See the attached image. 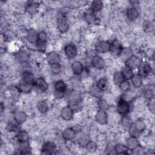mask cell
Here are the masks:
<instances>
[{
	"mask_svg": "<svg viewBox=\"0 0 155 155\" xmlns=\"http://www.w3.org/2000/svg\"><path fill=\"white\" fill-rule=\"evenodd\" d=\"M67 90V86L62 80L56 81L54 85V94L56 98L59 99L62 98Z\"/></svg>",
	"mask_w": 155,
	"mask_h": 155,
	"instance_id": "obj_1",
	"label": "cell"
},
{
	"mask_svg": "<svg viewBox=\"0 0 155 155\" xmlns=\"http://www.w3.org/2000/svg\"><path fill=\"white\" fill-rule=\"evenodd\" d=\"M131 105L129 102L123 98L120 99L116 105V110L119 114L122 116H127L130 111Z\"/></svg>",
	"mask_w": 155,
	"mask_h": 155,
	"instance_id": "obj_2",
	"label": "cell"
},
{
	"mask_svg": "<svg viewBox=\"0 0 155 155\" xmlns=\"http://www.w3.org/2000/svg\"><path fill=\"white\" fill-rule=\"evenodd\" d=\"M57 27L61 33H66L69 28V22L64 15L59 16L57 19Z\"/></svg>",
	"mask_w": 155,
	"mask_h": 155,
	"instance_id": "obj_3",
	"label": "cell"
},
{
	"mask_svg": "<svg viewBox=\"0 0 155 155\" xmlns=\"http://www.w3.org/2000/svg\"><path fill=\"white\" fill-rule=\"evenodd\" d=\"M64 52L67 58L73 59L78 55V48L73 44H68L64 47Z\"/></svg>",
	"mask_w": 155,
	"mask_h": 155,
	"instance_id": "obj_4",
	"label": "cell"
},
{
	"mask_svg": "<svg viewBox=\"0 0 155 155\" xmlns=\"http://www.w3.org/2000/svg\"><path fill=\"white\" fill-rule=\"evenodd\" d=\"M110 43L106 41H99L94 45V49L96 52L99 53H105L110 50Z\"/></svg>",
	"mask_w": 155,
	"mask_h": 155,
	"instance_id": "obj_5",
	"label": "cell"
},
{
	"mask_svg": "<svg viewBox=\"0 0 155 155\" xmlns=\"http://www.w3.org/2000/svg\"><path fill=\"white\" fill-rule=\"evenodd\" d=\"M141 63V59L138 56L133 54L127 61H125V65L133 70L137 68Z\"/></svg>",
	"mask_w": 155,
	"mask_h": 155,
	"instance_id": "obj_6",
	"label": "cell"
},
{
	"mask_svg": "<svg viewBox=\"0 0 155 155\" xmlns=\"http://www.w3.org/2000/svg\"><path fill=\"white\" fill-rule=\"evenodd\" d=\"M46 61L49 65H52L54 64H60L61 61V58L60 54L55 51H51L47 53L46 56Z\"/></svg>",
	"mask_w": 155,
	"mask_h": 155,
	"instance_id": "obj_7",
	"label": "cell"
},
{
	"mask_svg": "<svg viewBox=\"0 0 155 155\" xmlns=\"http://www.w3.org/2000/svg\"><path fill=\"white\" fill-rule=\"evenodd\" d=\"M138 68V74H139L142 78L146 77L149 75L152 71V68L150 64L147 62H142L139 66Z\"/></svg>",
	"mask_w": 155,
	"mask_h": 155,
	"instance_id": "obj_8",
	"label": "cell"
},
{
	"mask_svg": "<svg viewBox=\"0 0 155 155\" xmlns=\"http://www.w3.org/2000/svg\"><path fill=\"white\" fill-rule=\"evenodd\" d=\"M92 66L97 69V70H101L105 67V62L103 58H102L99 55H94L91 61Z\"/></svg>",
	"mask_w": 155,
	"mask_h": 155,
	"instance_id": "obj_9",
	"label": "cell"
},
{
	"mask_svg": "<svg viewBox=\"0 0 155 155\" xmlns=\"http://www.w3.org/2000/svg\"><path fill=\"white\" fill-rule=\"evenodd\" d=\"M15 57L17 61L19 63L27 62L30 59V54L25 50H20L15 53Z\"/></svg>",
	"mask_w": 155,
	"mask_h": 155,
	"instance_id": "obj_10",
	"label": "cell"
},
{
	"mask_svg": "<svg viewBox=\"0 0 155 155\" xmlns=\"http://www.w3.org/2000/svg\"><path fill=\"white\" fill-rule=\"evenodd\" d=\"M33 86L41 91H45L48 87L47 82L43 78H38L33 83Z\"/></svg>",
	"mask_w": 155,
	"mask_h": 155,
	"instance_id": "obj_11",
	"label": "cell"
},
{
	"mask_svg": "<svg viewBox=\"0 0 155 155\" xmlns=\"http://www.w3.org/2000/svg\"><path fill=\"white\" fill-rule=\"evenodd\" d=\"M74 110L70 105L63 107L61 111V116L65 120H70L73 116Z\"/></svg>",
	"mask_w": 155,
	"mask_h": 155,
	"instance_id": "obj_12",
	"label": "cell"
},
{
	"mask_svg": "<svg viewBox=\"0 0 155 155\" xmlns=\"http://www.w3.org/2000/svg\"><path fill=\"white\" fill-rule=\"evenodd\" d=\"M56 149V145L51 142H46L43 144L41 150V154H52Z\"/></svg>",
	"mask_w": 155,
	"mask_h": 155,
	"instance_id": "obj_13",
	"label": "cell"
},
{
	"mask_svg": "<svg viewBox=\"0 0 155 155\" xmlns=\"http://www.w3.org/2000/svg\"><path fill=\"white\" fill-rule=\"evenodd\" d=\"M96 121L101 125H105L108 122V114L105 110H99L95 116Z\"/></svg>",
	"mask_w": 155,
	"mask_h": 155,
	"instance_id": "obj_14",
	"label": "cell"
},
{
	"mask_svg": "<svg viewBox=\"0 0 155 155\" xmlns=\"http://www.w3.org/2000/svg\"><path fill=\"white\" fill-rule=\"evenodd\" d=\"M38 39V33L33 28H30L27 31L25 39L31 44H36Z\"/></svg>",
	"mask_w": 155,
	"mask_h": 155,
	"instance_id": "obj_15",
	"label": "cell"
},
{
	"mask_svg": "<svg viewBox=\"0 0 155 155\" xmlns=\"http://www.w3.org/2000/svg\"><path fill=\"white\" fill-rule=\"evenodd\" d=\"M16 139L20 143H26L30 139L29 134L27 131L25 130H19L16 134Z\"/></svg>",
	"mask_w": 155,
	"mask_h": 155,
	"instance_id": "obj_16",
	"label": "cell"
},
{
	"mask_svg": "<svg viewBox=\"0 0 155 155\" xmlns=\"http://www.w3.org/2000/svg\"><path fill=\"white\" fill-rule=\"evenodd\" d=\"M76 134V132L73 128H67L62 131V137L64 140L67 141H70L75 138Z\"/></svg>",
	"mask_w": 155,
	"mask_h": 155,
	"instance_id": "obj_17",
	"label": "cell"
},
{
	"mask_svg": "<svg viewBox=\"0 0 155 155\" xmlns=\"http://www.w3.org/2000/svg\"><path fill=\"white\" fill-rule=\"evenodd\" d=\"M139 15V11L135 7H130L126 10V16L130 21L136 19L138 18Z\"/></svg>",
	"mask_w": 155,
	"mask_h": 155,
	"instance_id": "obj_18",
	"label": "cell"
},
{
	"mask_svg": "<svg viewBox=\"0 0 155 155\" xmlns=\"http://www.w3.org/2000/svg\"><path fill=\"white\" fill-rule=\"evenodd\" d=\"M84 65L82 63L79 61H74L71 64V70L73 73L77 76L81 74L84 71Z\"/></svg>",
	"mask_w": 155,
	"mask_h": 155,
	"instance_id": "obj_19",
	"label": "cell"
},
{
	"mask_svg": "<svg viewBox=\"0 0 155 155\" xmlns=\"http://www.w3.org/2000/svg\"><path fill=\"white\" fill-rule=\"evenodd\" d=\"M13 119L16 123L21 125L26 121L27 115L24 111H17L13 114Z\"/></svg>",
	"mask_w": 155,
	"mask_h": 155,
	"instance_id": "obj_20",
	"label": "cell"
},
{
	"mask_svg": "<svg viewBox=\"0 0 155 155\" xmlns=\"http://www.w3.org/2000/svg\"><path fill=\"white\" fill-rule=\"evenodd\" d=\"M110 45H111V46H110V51L114 55L119 56V54L122 48L120 42L118 40L115 39L111 43H110Z\"/></svg>",
	"mask_w": 155,
	"mask_h": 155,
	"instance_id": "obj_21",
	"label": "cell"
},
{
	"mask_svg": "<svg viewBox=\"0 0 155 155\" xmlns=\"http://www.w3.org/2000/svg\"><path fill=\"white\" fill-rule=\"evenodd\" d=\"M139 141L135 136H131L127 140V146L129 150H135L139 147Z\"/></svg>",
	"mask_w": 155,
	"mask_h": 155,
	"instance_id": "obj_22",
	"label": "cell"
},
{
	"mask_svg": "<svg viewBox=\"0 0 155 155\" xmlns=\"http://www.w3.org/2000/svg\"><path fill=\"white\" fill-rule=\"evenodd\" d=\"M84 19L87 24H93L96 21L97 16L96 15V13L90 8L85 12Z\"/></svg>",
	"mask_w": 155,
	"mask_h": 155,
	"instance_id": "obj_23",
	"label": "cell"
},
{
	"mask_svg": "<svg viewBox=\"0 0 155 155\" xmlns=\"http://www.w3.org/2000/svg\"><path fill=\"white\" fill-rule=\"evenodd\" d=\"M39 5L38 3L30 1L28 2L25 5V11L30 15H35L38 12Z\"/></svg>",
	"mask_w": 155,
	"mask_h": 155,
	"instance_id": "obj_24",
	"label": "cell"
},
{
	"mask_svg": "<svg viewBox=\"0 0 155 155\" xmlns=\"http://www.w3.org/2000/svg\"><path fill=\"white\" fill-rule=\"evenodd\" d=\"M35 80V79L34 78V76L31 71L25 70L22 73L21 82L33 85Z\"/></svg>",
	"mask_w": 155,
	"mask_h": 155,
	"instance_id": "obj_25",
	"label": "cell"
},
{
	"mask_svg": "<svg viewBox=\"0 0 155 155\" xmlns=\"http://www.w3.org/2000/svg\"><path fill=\"white\" fill-rule=\"evenodd\" d=\"M132 125H133L134 129L135 130V131L137 133L143 132L146 128L145 124L144 123V122L143 120H142L140 119H137V120H135L133 122V124H132Z\"/></svg>",
	"mask_w": 155,
	"mask_h": 155,
	"instance_id": "obj_26",
	"label": "cell"
},
{
	"mask_svg": "<svg viewBox=\"0 0 155 155\" xmlns=\"http://www.w3.org/2000/svg\"><path fill=\"white\" fill-rule=\"evenodd\" d=\"M103 5L104 4L102 1L94 0L91 2L90 8L96 13L102 10V8H103Z\"/></svg>",
	"mask_w": 155,
	"mask_h": 155,
	"instance_id": "obj_27",
	"label": "cell"
},
{
	"mask_svg": "<svg viewBox=\"0 0 155 155\" xmlns=\"http://www.w3.org/2000/svg\"><path fill=\"white\" fill-rule=\"evenodd\" d=\"M114 150L116 152V154H128V148L127 145H125L122 143H117L114 147Z\"/></svg>",
	"mask_w": 155,
	"mask_h": 155,
	"instance_id": "obj_28",
	"label": "cell"
},
{
	"mask_svg": "<svg viewBox=\"0 0 155 155\" xmlns=\"http://www.w3.org/2000/svg\"><path fill=\"white\" fill-rule=\"evenodd\" d=\"M33 87L34 86L32 84H29L23 82H21L18 85V88L22 93H28L31 91Z\"/></svg>",
	"mask_w": 155,
	"mask_h": 155,
	"instance_id": "obj_29",
	"label": "cell"
},
{
	"mask_svg": "<svg viewBox=\"0 0 155 155\" xmlns=\"http://www.w3.org/2000/svg\"><path fill=\"white\" fill-rule=\"evenodd\" d=\"M120 72L124 78V79L127 80V81L131 79V78H132V76L134 74L133 72V70L125 65V67H124L122 68Z\"/></svg>",
	"mask_w": 155,
	"mask_h": 155,
	"instance_id": "obj_30",
	"label": "cell"
},
{
	"mask_svg": "<svg viewBox=\"0 0 155 155\" xmlns=\"http://www.w3.org/2000/svg\"><path fill=\"white\" fill-rule=\"evenodd\" d=\"M96 86L101 91H105L108 88V80L104 78H100L97 81Z\"/></svg>",
	"mask_w": 155,
	"mask_h": 155,
	"instance_id": "obj_31",
	"label": "cell"
},
{
	"mask_svg": "<svg viewBox=\"0 0 155 155\" xmlns=\"http://www.w3.org/2000/svg\"><path fill=\"white\" fill-rule=\"evenodd\" d=\"M133 54L132 51L129 48H122L119 56L122 60L125 61Z\"/></svg>",
	"mask_w": 155,
	"mask_h": 155,
	"instance_id": "obj_32",
	"label": "cell"
},
{
	"mask_svg": "<svg viewBox=\"0 0 155 155\" xmlns=\"http://www.w3.org/2000/svg\"><path fill=\"white\" fill-rule=\"evenodd\" d=\"M131 84L135 88L140 87L143 82L142 77L138 74H133V76L131 78Z\"/></svg>",
	"mask_w": 155,
	"mask_h": 155,
	"instance_id": "obj_33",
	"label": "cell"
},
{
	"mask_svg": "<svg viewBox=\"0 0 155 155\" xmlns=\"http://www.w3.org/2000/svg\"><path fill=\"white\" fill-rule=\"evenodd\" d=\"M37 109L41 113H45L48 110V106L45 101H40L37 104Z\"/></svg>",
	"mask_w": 155,
	"mask_h": 155,
	"instance_id": "obj_34",
	"label": "cell"
},
{
	"mask_svg": "<svg viewBox=\"0 0 155 155\" xmlns=\"http://www.w3.org/2000/svg\"><path fill=\"white\" fill-rule=\"evenodd\" d=\"M113 82L116 85H119L124 80L121 74V72L119 71H115L113 75Z\"/></svg>",
	"mask_w": 155,
	"mask_h": 155,
	"instance_id": "obj_35",
	"label": "cell"
},
{
	"mask_svg": "<svg viewBox=\"0 0 155 155\" xmlns=\"http://www.w3.org/2000/svg\"><path fill=\"white\" fill-rule=\"evenodd\" d=\"M87 150L90 153H94L97 148V143L93 140H90L85 146Z\"/></svg>",
	"mask_w": 155,
	"mask_h": 155,
	"instance_id": "obj_36",
	"label": "cell"
},
{
	"mask_svg": "<svg viewBox=\"0 0 155 155\" xmlns=\"http://www.w3.org/2000/svg\"><path fill=\"white\" fill-rule=\"evenodd\" d=\"M143 28L146 32H151L154 29V23L150 21H146L143 24Z\"/></svg>",
	"mask_w": 155,
	"mask_h": 155,
	"instance_id": "obj_37",
	"label": "cell"
},
{
	"mask_svg": "<svg viewBox=\"0 0 155 155\" xmlns=\"http://www.w3.org/2000/svg\"><path fill=\"white\" fill-rule=\"evenodd\" d=\"M90 139L86 134L81 135L78 139V144L81 147H85L87 143L90 141Z\"/></svg>",
	"mask_w": 155,
	"mask_h": 155,
	"instance_id": "obj_38",
	"label": "cell"
},
{
	"mask_svg": "<svg viewBox=\"0 0 155 155\" xmlns=\"http://www.w3.org/2000/svg\"><path fill=\"white\" fill-rule=\"evenodd\" d=\"M35 46H36V48L38 50L43 52L46 50L47 42L38 40L37 42L35 44Z\"/></svg>",
	"mask_w": 155,
	"mask_h": 155,
	"instance_id": "obj_39",
	"label": "cell"
},
{
	"mask_svg": "<svg viewBox=\"0 0 155 155\" xmlns=\"http://www.w3.org/2000/svg\"><path fill=\"white\" fill-rule=\"evenodd\" d=\"M154 90L151 88H147L143 92V96L147 100H152L154 97Z\"/></svg>",
	"mask_w": 155,
	"mask_h": 155,
	"instance_id": "obj_40",
	"label": "cell"
},
{
	"mask_svg": "<svg viewBox=\"0 0 155 155\" xmlns=\"http://www.w3.org/2000/svg\"><path fill=\"white\" fill-rule=\"evenodd\" d=\"M18 124L17 123H13V122H10L8 123L7 126H6V130L8 132H14V131H19V127H18Z\"/></svg>",
	"mask_w": 155,
	"mask_h": 155,
	"instance_id": "obj_41",
	"label": "cell"
},
{
	"mask_svg": "<svg viewBox=\"0 0 155 155\" xmlns=\"http://www.w3.org/2000/svg\"><path fill=\"white\" fill-rule=\"evenodd\" d=\"M119 85L120 89L124 92L128 91L130 88V83L127 80H124Z\"/></svg>",
	"mask_w": 155,
	"mask_h": 155,
	"instance_id": "obj_42",
	"label": "cell"
},
{
	"mask_svg": "<svg viewBox=\"0 0 155 155\" xmlns=\"http://www.w3.org/2000/svg\"><path fill=\"white\" fill-rule=\"evenodd\" d=\"M89 92H90V93L92 96H94V97H99L101 95V93H102V91H101L99 89H98L96 85L91 87L90 88Z\"/></svg>",
	"mask_w": 155,
	"mask_h": 155,
	"instance_id": "obj_43",
	"label": "cell"
},
{
	"mask_svg": "<svg viewBox=\"0 0 155 155\" xmlns=\"http://www.w3.org/2000/svg\"><path fill=\"white\" fill-rule=\"evenodd\" d=\"M50 70L52 73L56 74L61 72V66L60 64H54L52 65H50Z\"/></svg>",
	"mask_w": 155,
	"mask_h": 155,
	"instance_id": "obj_44",
	"label": "cell"
},
{
	"mask_svg": "<svg viewBox=\"0 0 155 155\" xmlns=\"http://www.w3.org/2000/svg\"><path fill=\"white\" fill-rule=\"evenodd\" d=\"M47 33H46L45 31L44 30H41L38 33V40L44 41V42H47Z\"/></svg>",
	"mask_w": 155,
	"mask_h": 155,
	"instance_id": "obj_45",
	"label": "cell"
},
{
	"mask_svg": "<svg viewBox=\"0 0 155 155\" xmlns=\"http://www.w3.org/2000/svg\"><path fill=\"white\" fill-rule=\"evenodd\" d=\"M98 105H99V110H106L107 109V108L108 107L107 102L102 99H99V102H98Z\"/></svg>",
	"mask_w": 155,
	"mask_h": 155,
	"instance_id": "obj_46",
	"label": "cell"
},
{
	"mask_svg": "<svg viewBox=\"0 0 155 155\" xmlns=\"http://www.w3.org/2000/svg\"><path fill=\"white\" fill-rule=\"evenodd\" d=\"M148 108L149 111L152 113H154V110H155V104L154 100H150V102L148 104Z\"/></svg>",
	"mask_w": 155,
	"mask_h": 155,
	"instance_id": "obj_47",
	"label": "cell"
}]
</instances>
